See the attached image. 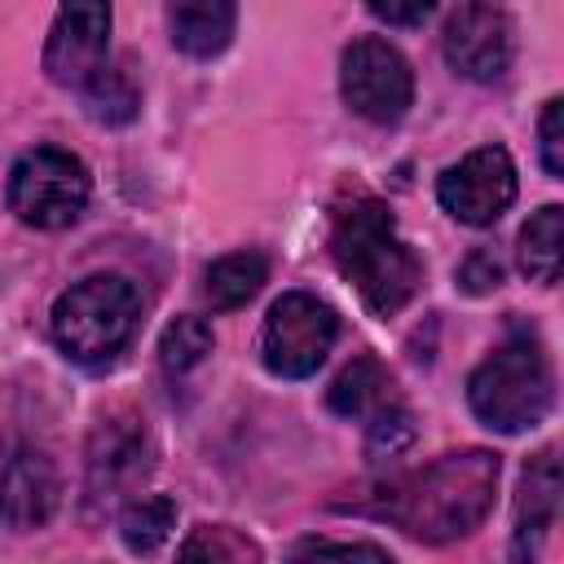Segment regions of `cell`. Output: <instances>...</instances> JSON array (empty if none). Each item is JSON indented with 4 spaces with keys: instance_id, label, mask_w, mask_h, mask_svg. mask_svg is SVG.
Returning <instances> with one entry per match:
<instances>
[{
    "instance_id": "8992f818",
    "label": "cell",
    "mask_w": 564,
    "mask_h": 564,
    "mask_svg": "<svg viewBox=\"0 0 564 564\" xmlns=\"http://www.w3.org/2000/svg\"><path fill=\"white\" fill-rule=\"evenodd\" d=\"M335 335H339V317L326 300L308 291H286L282 300H273L264 317L260 357L278 379H308L326 361Z\"/></svg>"
},
{
    "instance_id": "7a4b0ae2",
    "label": "cell",
    "mask_w": 564,
    "mask_h": 564,
    "mask_svg": "<svg viewBox=\"0 0 564 564\" xmlns=\"http://www.w3.org/2000/svg\"><path fill=\"white\" fill-rule=\"evenodd\" d=\"M330 256L375 317L401 313L423 282L419 256L397 234L392 212L375 198H361L348 212H339L335 234H330Z\"/></svg>"
},
{
    "instance_id": "cb8c5ba5",
    "label": "cell",
    "mask_w": 564,
    "mask_h": 564,
    "mask_svg": "<svg viewBox=\"0 0 564 564\" xmlns=\"http://www.w3.org/2000/svg\"><path fill=\"white\" fill-rule=\"evenodd\" d=\"M538 150H542V167H546V176H564V101L560 97H551L546 106H542V119H538Z\"/></svg>"
},
{
    "instance_id": "9a60e30c",
    "label": "cell",
    "mask_w": 564,
    "mask_h": 564,
    "mask_svg": "<svg viewBox=\"0 0 564 564\" xmlns=\"http://www.w3.org/2000/svg\"><path fill=\"white\" fill-rule=\"evenodd\" d=\"M234 22H238V9L229 0H189L167 9L172 44L189 57H216L234 40Z\"/></svg>"
},
{
    "instance_id": "44dd1931",
    "label": "cell",
    "mask_w": 564,
    "mask_h": 564,
    "mask_svg": "<svg viewBox=\"0 0 564 564\" xmlns=\"http://www.w3.org/2000/svg\"><path fill=\"white\" fill-rule=\"evenodd\" d=\"M176 564H260V551L242 533L216 524V529H194L181 542Z\"/></svg>"
},
{
    "instance_id": "3957f363",
    "label": "cell",
    "mask_w": 564,
    "mask_h": 564,
    "mask_svg": "<svg viewBox=\"0 0 564 564\" xmlns=\"http://www.w3.org/2000/svg\"><path fill=\"white\" fill-rule=\"evenodd\" d=\"M141 295L119 273H93L66 286L53 304V339L79 366L110 361L137 330Z\"/></svg>"
},
{
    "instance_id": "603a6c76",
    "label": "cell",
    "mask_w": 564,
    "mask_h": 564,
    "mask_svg": "<svg viewBox=\"0 0 564 564\" xmlns=\"http://www.w3.org/2000/svg\"><path fill=\"white\" fill-rule=\"evenodd\" d=\"M410 441H414V423H410V410H405V405H392V410H383L379 419L366 423V449H370L375 458L397 454V449H405Z\"/></svg>"
},
{
    "instance_id": "6da1fadb",
    "label": "cell",
    "mask_w": 564,
    "mask_h": 564,
    "mask_svg": "<svg viewBox=\"0 0 564 564\" xmlns=\"http://www.w3.org/2000/svg\"><path fill=\"white\" fill-rule=\"evenodd\" d=\"M494 489H498V454L454 449L401 476L392 489H383L379 516L392 520L414 542L445 546L467 538L489 516Z\"/></svg>"
},
{
    "instance_id": "52a82bcc",
    "label": "cell",
    "mask_w": 564,
    "mask_h": 564,
    "mask_svg": "<svg viewBox=\"0 0 564 564\" xmlns=\"http://www.w3.org/2000/svg\"><path fill=\"white\" fill-rule=\"evenodd\" d=\"M339 93L366 123H397L414 101V70L388 40L361 35L339 57Z\"/></svg>"
},
{
    "instance_id": "5bb4252c",
    "label": "cell",
    "mask_w": 564,
    "mask_h": 564,
    "mask_svg": "<svg viewBox=\"0 0 564 564\" xmlns=\"http://www.w3.org/2000/svg\"><path fill=\"white\" fill-rule=\"evenodd\" d=\"M326 405L335 410V414H344V419H379L383 410H392V405H401L397 401V383H392V375H388V366L379 361V357H370V352H361V357H352L339 375H335V383H330V392H326Z\"/></svg>"
},
{
    "instance_id": "ac0fdd59",
    "label": "cell",
    "mask_w": 564,
    "mask_h": 564,
    "mask_svg": "<svg viewBox=\"0 0 564 564\" xmlns=\"http://www.w3.org/2000/svg\"><path fill=\"white\" fill-rule=\"evenodd\" d=\"M79 93H84L88 119H97V123H106V128H123V123H132L137 110H141V88H137V79H132L128 66H110V62H106Z\"/></svg>"
},
{
    "instance_id": "277c9868",
    "label": "cell",
    "mask_w": 564,
    "mask_h": 564,
    "mask_svg": "<svg viewBox=\"0 0 564 564\" xmlns=\"http://www.w3.org/2000/svg\"><path fill=\"white\" fill-rule=\"evenodd\" d=\"M555 401V375L538 344L511 339L489 352L467 379L471 414L494 432H524L546 419Z\"/></svg>"
},
{
    "instance_id": "ba28073f",
    "label": "cell",
    "mask_w": 564,
    "mask_h": 564,
    "mask_svg": "<svg viewBox=\"0 0 564 564\" xmlns=\"http://www.w3.org/2000/svg\"><path fill=\"white\" fill-rule=\"evenodd\" d=\"M441 207L463 220V225H494L511 203H516V163L502 145H480L463 154L454 167L441 172L436 181Z\"/></svg>"
},
{
    "instance_id": "ffe728a7",
    "label": "cell",
    "mask_w": 564,
    "mask_h": 564,
    "mask_svg": "<svg viewBox=\"0 0 564 564\" xmlns=\"http://www.w3.org/2000/svg\"><path fill=\"white\" fill-rule=\"evenodd\" d=\"M207 352H212V326H207L203 317H194V313L172 317V322L163 326V335H159V366H163L167 375L194 370Z\"/></svg>"
},
{
    "instance_id": "e0dca14e",
    "label": "cell",
    "mask_w": 564,
    "mask_h": 564,
    "mask_svg": "<svg viewBox=\"0 0 564 564\" xmlns=\"http://www.w3.org/2000/svg\"><path fill=\"white\" fill-rule=\"evenodd\" d=\"M264 282H269V260L260 251H229L207 269L203 291L216 313H229V308H242Z\"/></svg>"
},
{
    "instance_id": "5b68a950",
    "label": "cell",
    "mask_w": 564,
    "mask_h": 564,
    "mask_svg": "<svg viewBox=\"0 0 564 564\" xmlns=\"http://www.w3.org/2000/svg\"><path fill=\"white\" fill-rule=\"evenodd\" d=\"M93 194L88 167L57 145H35L9 167V212L31 229H66Z\"/></svg>"
},
{
    "instance_id": "4fadbf2b",
    "label": "cell",
    "mask_w": 564,
    "mask_h": 564,
    "mask_svg": "<svg viewBox=\"0 0 564 564\" xmlns=\"http://www.w3.org/2000/svg\"><path fill=\"white\" fill-rule=\"evenodd\" d=\"M62 480L53 458L40 449H18L0 471V520L9 529H35L57 511Z\"/></svg>"
},
{
    "instance_id": "484cf974",
    "label": "cell",
    "mask_w": 564,
    "mask_h": 564,
    "mask_svg": "<svg viewBox=\"0 0 564 564\" xmlns=\"http://www.w3.org/2000/svg\"><path fill=\"white\" fill-rule=\"evenodd\" d=\"M370 13L379 18V22H388V26H423L427 18H432V4H370Z\"/></svg>"
},
{
    "instance_id": "2e32d148",
    "label": "cell",
    "mask_w": 564,
    "mask_h": 564,
    "mask_svg": "<svg viewBox=\"0 0 564 564\" xmlns=\"http://www.w3.org/2000/svg\"><path fill=\"white\" fill-rule=\"evenodd\" d=\"M516 260H520V273L529 282H542V286L560 282V264H564V207L546 203V207H538L524 220Z\"/></svg>"
},
{
    "instance_id": "7402d4cb",
    "label": "cell",
    "mask_w": 564,
    "mask_h": 564,
    "mask_svg": "<svg viewBox=\"0 0 564 564\" xmlns=\"http://www.w3.org/2000/svg\"><path fill=\"white\" fill-rule=\"evenodd\" d=\"M286 564H392V555L379 542H326L308 538L291 551Z\"/></svg>"
},
{
    "instance_id": "d6986e66",
    "label": "cell",
    "mask_w": 564,
    "mask_h": 564,
    "mask_svg": "<svg viewBox=\"0 0 564 564\" xmlns=\"http://www.w3.org/2000/svg\"><path fill=\"white\" fill-rule=\"evenodd\" d=\"M172 529H176V502L163 494H141L119 516V533L132 555H154L172 538Z\"/></svg>"
},
{
    "instance_id": "30bf717a",
    "label": "cell",
    "mask_w": 564,
    "mask_h": 564,
    "mask_svg": "<svg viewBox=\"0 0 564 564\" xmlns=\"http://www.w3.org/2000/svg\"><path fill=\"white\" fill-rule=\"evenodd\" d=\"M110 9L106 4H66L57 9L44 44V75L62 88H84L106 66Z\"/></svg>"
},
{
    "instance_id": "8fae6325",
    "label": "cell",
    "mask_w": 564,
    "mask_h": 564,
    "mask_svg": "<svg viewBox=\"0 0 564 564\" xmlns=\"http://www.w3.org/2000/svg\"><path fill=\"white\" fill-rule=\"evenodd\" d=\"M150 471L145 427L137 419H106L88 445V502L123 498Z\"/></svg>"
},
{
    "instance_id": "7c38bea8",
    "label": "cell",
    "mask_w": 564,
    "mask_h": 564,
    "mask_svg": "<svg viewBox=\"0 0 564 564\" xmlns=\"http://www.w3.org/2000/svg\"><path fill=\"white\" fill-rule=\"evenodd\" d=\"M560 511V458L555 449H542L538 458H529L524 476H520V494H516V520H511V564H533L546 529L555 524Z\"/></svg>"
},
{
    "instance_id": "d4e9b609",
    "label": "cell",
    "mask_w": 564,
    "mask_h": 564,
    "mask_svg": "<svg viewBox=\"0 0 564 564\" xmlns=\"http://www.w3.org/2000/svg\"><path fill=\"white\" fill-rule=\"evenodd\" d=\"M458 282L471 291V295H485V291H494L498 282H502V264H498V256L494 251H471L467 260H463V269H458Z\"/></svg>"
},
{
    "instance_id": "9c48e42d",
    "label": "cell",
    "mask_w": 564,
    "mask_h": 564,
    "mask_svg": "<svg viewBox=\"0 0 564 564\" xmlns=\"http://www.w3.org/2000/svg\"><path fill=\"white\" fill-rule=\"evenodd\" d=\"M441 48L454 75L476 84L502 79L511 66V18L494 4H458L445 18Z\"/></svg>"
}]
</instances>
